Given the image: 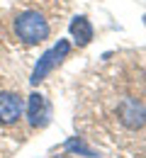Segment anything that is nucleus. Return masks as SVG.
<instances>
[{
    "instance_id": "6",
    "label": "nucleus",
    "mask_w": 146,
    "mask_h": 158,
    "mask_svg": "<svg viewBox=\"0 0 146 158\" xmlns=\"http://www.w3.org/2000/svg\"><path fill=\"white\" fill-rule=\"evenodd\" d=\"M71 34H73V39H76L78 46H88L90 39H93V24H90V20L85 15L73 17V22H71Z\"/></svg>"
},
{
    "instance_id": "8",
    "label": "nucleus",
    "mask_w": 146,
    "mask_h": 158,
    "mask_svg": "<svg viewBox=\"0 0 146 158\" xmlns=\"http://www.w3.org/2000/svg\"><path fill=\"white\" fill-rule=\"evenodd\" d=\"M54 158H66V156H54Z\"/></svg>"
},
{
    "instance_id": "4",
    "label": "nucleus",
    "mask_w": 146,
    "mask_h": 158,
    "mask_svg": "<svg viewBox=\"0 0 146 158\" xmlns=\"http://www.w3.org/2000/svg\"><path fill=\"white\" fill-rule=\"evenodd\" d=\"M22 98L15 93H0V124H15L22 117Z\"/></svg>"
},
{
    "instance_id": "1",
    "label": "nucleus",
    "mask_w": 146,
    "mask_h": 158,
    "mask_svg": "<svg viewBox=\"0 0 146 158\" xmlns=\"http://www.w3.org/2000/svg\"><path fill=\"white\" fill-rule=\"evenodd\" d=\"M12 34L24 46H37V44L49 39V34H51V20L39 7H24L12 20Z\"/></svg>"
},
{
    "instance_id": "3",
    "label": "nucleus",
    "mask_w": 146,
    "mask_h": 158,
    "mask_svg": "<svg viewBox=\"0 0 146 158\" xmlns=\"http://www.w3.org/2000/svg\"><path fill=\"white\" fill-rule=\"evenodd\" d=\"M117 119L124 129L136 131L146 124V105L139 98H122L117 105Z\"/></svg>"
},
{
    "instance_id": "5",
    "label": "nucleus",
    "mask_w": 146,
    "mask_h": 158,
    "mask_svg": "<svg viewBox=\"0 0 146 158\" xmlns=\"http://www.w3.org/2000/svg\"><path fill=\"white\" fill-rule=\"evenodd\" d=\"M27 117H29L32 127H44L49 122V102H46L44 95H39V93L29 95V100H27Z\"/></svg>"
},
{
    "instance_id": "7",
    "label": "nucleus",
    "mask_w": 146,
    "mask_h": 158,
    "mask_svg": "<svg viewBox=\"0 0 146 158\" xmlns=\"http://www.w3.org/2000/svg\"><path fill=\"white\" fill-rule=\"evenodd\" d=\"M66 151H68V153L85 156V158H95V151H93L90 146H85L83 139H78V136H73V139H68V141H66Z\"/></svg>"
},
{
    "instance_id": "2",
    "label": "nucleus",
    "mask_w": 146,
    "mask_h": 158,
    "mask_svg": "<svg viewBox=\"0 0 146 158\" xmlns=\"http://www.w3.org/2000/svg\"><path fill=\"white\" fill-rule=\"evenodd\" d=\"M68 51H71V44H68L66 39H59V44H54L49 51H44V54H42V59L37 61V66H34L32 78H29V80H32L34 85L42 83V80L46 78V76H49V73H51L66 56H68Z\"/></svg>"
}]
</instances>
